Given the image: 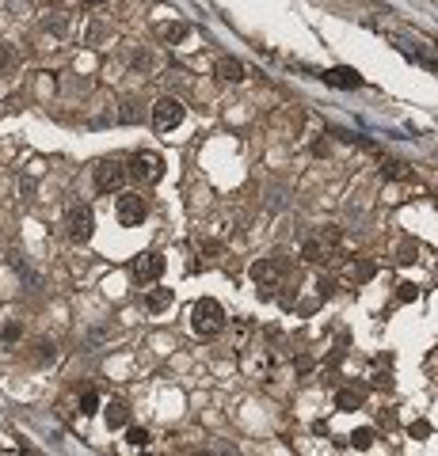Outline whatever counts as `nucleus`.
<instances>
[{"label":"nucleus","instance_id":"obj_21","mask_svg":"<svg viewBox=\"0 0 438 456\" xmlns=\"http://www.w3.org/2000/svg\"><path fill=\"white\" fill-rule=\"evenodd\" d=\"M316 293H320V297H331V293H336V282H331V277H320V282H316Z\"/></svg>","mask_w":438,"mask_h":456},{"label":"nucleus","instance_id":"obj_7","mask_svg":"<svg viewBox=\"0 0 438 456\" xmlns=\"http://www.w3.org/2000/svg\"><path fill=\"white\" fill-rule=\"evenodd\" d=\"M286 270H289V259H286V255H271V259H256V262H252V277H256L259 285L278 282Z\"/></svg>","mask_w":438,"mask_h":456},{"label":"nucleus","instance_id":"obj_18","mask_svg":"<svg viewBox=\"0 0 438 456\" xmlns=\"http://www.w3.org/2000/svg\"><path fill=\"white\" fill-rule=\"evenodd\" d=\"M100 411V391H84L80 396V415H96Z\"/></svg>","mask_w":438,"mask_h":456},{"label":"nucleus","instance_id":"obj_13","mask_svg":"<svg viewBox=\"0 0 438 456\" xmlns=\"http://www.w3.org/2000/svg\"><path fill=\"white\" fill-rule=\"evenodd\" d=\"M168 304H172V289H153V293L145 297V308L149 312H164Z\"/></svg>","mask_w":438,"mask_h":456},{"label":"nucleus","instance_id":"obj_15","mask_svg":"<svg viewBox=\"0 0 438 456\" xmlns=\"http://www.w3.org/2000/svg\"><path fill=\"white\" fill-rule=\"evenodd\" d=\"M373 441H377V430H373V426H362V430L351 433V445H355V448H370Z\"/></svg>","mask_w":438,"mask_h":456},{"label":"nucleus","instance_id":"obj_10","mask_svg":"<svg viewBox=\"0 0 438 456\" xmlns=\"http://www.w3.org/2000/svg\"><path fill=\"white\" fill-rule=\"evenodd\" d=\"M214 73L221 76V80H229V84H240V80H244V65H240L237 57H217Z\"/></svg>","mask_w":438,"mask_h":456},{"label":"nucleus","instance_id":"obj_12","mask_svg":"<svg viewBox=\"0 0 438 456\" xmlns=\"http://www.w3.org/2000/svg\"><path fill=\"white\" fill-rule=\"evenodd\" d=\"M126 422H130V407L115 399V403L107 407V426H111V430H118V426H126Z\"/></svg>","mask_w":438,"mask_h":456},{"label":"nucleus","instance_id":"obj_22","mask_svg":"<svg viewBox=\"0 0 438 456\" xmlns=\"http://www.w3.org/2000/svg\"><path fill=\"white\" fill-rule=\"evenodd\" d=\"M397 301H415V285H412V282H404V285H400Z\"/></svg>","mask_w":438,"mask_h":456},{"label":"nucleus","instance_id":"obj_25","mask_svg":"<svg viewBox=\"0 0 438 456\" xmlns=\"http://www.w3.org/2000/svg\"><path fill=\"white\" fill-rule=\"evenodd\" d=\"M400 262H415V247H412V244L400 247Z\"/></svg>","mask_w":438,"mask_h":456},{"label":"nucleus","instance_id":"obj_11","mask_svg":"<svg viewBox=\"0 0 438 456\" xmlns=\"http://www.w3.org/2000/svg\"><path fill=\"white\" fill-rule=\"evenodd\" d=\"M336 407H339V411H358V407H362V391H358V388L336 391Z\"/></svg>","mask_w":438,"mask_h":456},{"label":"nucleus","instance_id":"obj_14","mask_svg":"<svg viewBox=\"0 0 438 456\" xmlns=\"http://www.w3.org/2000/svg\"><path fill=\"white\" fill-rule=\"evenodd\" d=\"M373 274H377V262H370V259H358L355 266H351V277H355V282H370Z\"/></svg>","mask_w":438,"mask_h":456},{"label":"nucleus","instance_id":"obj_8","mask_svg":"<svg viewBox=\"0 0 438 456\" xmlns=\"http://www.w3.org/2000/svg\"><path fill=\"white\" fill-rule=\"evenodd\" d=\"M160 274H164V255L149 251V255H141V259H133V277L138 282H157Z\"/></svg>","mask_w":438,"mask_h":456},{"label":"nucleus","instance_id":"obj_16","mask_svg":"<svg viewBox=\"0 0 438 456\" xmlns=\"http://www.w3.org/2000/svg\"><path fill=\"white\" fill-rule=\"evenodd\" d=\"M126 441H130L133 448H149V430H145V426H130V433H126Z\"/></svg>","mask_w":438,"mask_h":456},{"label":"nucleus","instance_id":"obj_17","mask_svg":"<svg viewBox=\"0 0 438 456\" xmlns=\"http://www.w3.org/2000/svg\"><path fill=\"white\" fill-rule=\"evenodd\" d=\"M19 334H23V327H19V319H4V323H0V339H4V342H16Z\"/></svg>","mask_w":438,"mask_h":456},{"label":"nucleus","instance_id":"obj_26","mask_svg":"<svg viewBox=\"0 0 438 456\" xmlns=\"http://www.w3.org/2000/svg\"><path fill=\"white\" fill-rule=\"evenodd\" d=\"M84 4H91V8H96V4H107V0H84Z\"/></svg>","mask_w":438,"mask_h":456},{"label":"nucleus","instance_id":"obj_4","mask_svg":"<svg viewBox=\"0 0 438 456\" xmlns=\"http://www.w3.org/2000/svg\"><path fill=\"white\" fill-rule=\"evenodd\" d=\"M183 114L187 111H183V103L175 95H160L157 106H153V126H157L160 133H172L175 126L183 122Z\"/></svg>","mask_w":438,"mask_h":456},{"label":"nucleus","instance_id":"obj_2","mask_svg":"<svg viewBox=\"0 0 438 456\" xmlns=\"http://www.w3.org/2000/svg\"><path fill=\"white\" fill-rule=\"evenodd\" d=\"M65 228H69V240H73V244H88L91 232H96V213H91V205H84V202L69 205Z\"/></svg>","mask_w":438,"mask_h":456},{"label":"nucleus","instance_id":"obj_19","mask_svg":"<svg viewBox=\"0 0 438 456\" xmlns=\"http://www.w3.org/2000/svg\"><path fill=\"white\" fill-rule=\"evenodd\" d=\"M160 34H164V42H183L187 38V23H168Z\"/></svg>","mask_w":438,"mask_h":456},{"label":"nucleus","instance_id":"obj_3","mask_svg":"<svg viewBox=\"0 0 438 456\" xmlns=\"http://www.w3.org/2000/svg\"><path fill=\"white\" fill-rule=\"evenodd\" d=\"M130 179H138V183H145V187H153V183H160L164 179V160H160L157 152H138L130 160Z\"/></svg>","mask_w":438,"mask_h":456},{"label":"nucleus","instance_id":"obj_5","mask_svg":"<svg viewBox=\"0 0 438 456\" xmlns=\"http://www.w3.org/2000/svg\"><path fill=\"white\" fill-rule=\"evenodd\" d=\"M126 175H130V171H126L118 160H100V163H96V171H91V179H96V190H100V194L122 190Z\"/></svg>","mask_w":438,"mask_h":456},{"label":"nucleus","instance_id":"obj_24","mask_svg":"<svg viewBox=\"0 0 438 456\" xmlns=\"http://www.w3.org/2000/svg\"><path fill=\"white\" fill-rule=\"evenodd\" d=\"M39 361H54V342H42V346H39Z\"/></svg>","mask_w":438,"mask_h":456},{"label":"nucleus","instance_id":"obj_6","mask_svg":"<svg viewBox=\"0 0 438 456\" xmlns=\"http://www.w3.org/2000/svg\"><path fill=\"white\" fill-rule=\"evenodd\" d=\"M115 217H118V225L133 228V225H141V220L149 217V202H145L141 194H118Z\"/></svg>","mask_w":438,"mask_h":456},{"label":"nucleus","instance_id":"obj_20","mask_svg":"<svg viewBox=\"0 0 438 456\" xmlns=\"http://www.w3.org/2000/svg\"><path fill=\"white\" fill-rule=\"evenodd\" d=\"M8 65H12V46H4V42H0V76L8 73Z\"/></svg>","mask_w":438,"mask_h":456},{"label":"nucleus","instance_id":"obj_23","mask_svg":"<svg viewBox=\"0 0 438 456\" xmlns=\"http://www.w3.org/2000/svg\"><path fill=\"white\" fill-rule=\"evenodd\" d=\"M412 437H430V426L427 422H412Z\"/></svg>","mask_w":438,"mask_h":456},{"label":"nucleus","instance_id":"obj_9","mask_svg":"<svg viewBox=\"0 0 438 456\" xmlns=\"http://www.w3.org/2000/svg\"><path fill=\"white\" fill-rule=\"evenodd\" d=\"M320 80L328 84V88H362V76H358L355 69H328Z\"/></svg>","mask_w":438,"mask_h":456},{"label":"nucleus","instance_id":"obj_1","mask_svg":"<svg viewBox=\"0 0 438 456\" xmlns=\"http://www.w3.org/2000/svg\"><path fill=\"white\" fill-rule=\"evenodd\" d=\"M190 327H195V334H202V339H214L225 327V308L214 297H202V301L190 308Z\"/></svg>","mask_w":438,"mask_h":456}]
</instances>
